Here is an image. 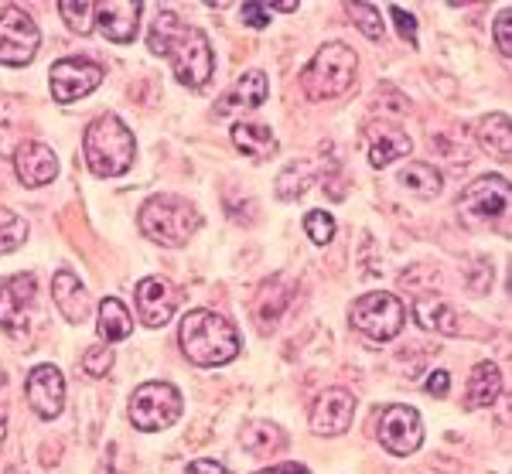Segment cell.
Segmentation results:
<instances>
[{"label": "cell", "instance_id": "cell-1", "mask_svg": "<svg viewBox=\"0 0 512 474\" xmlns=\"http://www.w3.org/2000/svg\"><path fill=\"white\" fill-rule=\"evenodd\" d=\"M147 48L154 55L168 58L178 82L188 89H202L212 79V69H216V55H212L209 38L198 28H192V24L181 21L175 11H161L154 18Z\"/></svg>", "mask_w": 512, "mask_h": 474}, {"label": "cell", "instance_id": "cell-2", "mask_svg": "<svg viewBox=\"0 0 512 474\" xmlns=\"http://www.w3.org/2000/svg\"><path fill=\"white\" fill-rule=\"evenodd\" d=\"M181 352L192 365L212 369V365H226L239 355V331L216 311H188L178 328Z\"/></svg>", "mask_w": 512, "mask_h": 474}, {"label": "cell", "instance_id": "cell-3", "mask_svg": "<svg viewBox=\"0 0 512 474\" xmlns=\"http://www.w3.org/2000/svg\"><path fill=\"white\" fill-rule=\"evenodd\" d=\"M82 154H86L89 174H96V178H120V174H127L130 164H134L137 140L120 116L103 113L86 127Z\"/></svg>", "mask_w": 512, "mask_h": 474}, {"label": "cell", "instance_id": "cell-4", "mask_svg": "<svg viewBox=\"0 0 512 474\" xmlns=\"http://www.w3.org/2000/svg\"><path fill=\"white\" fill-rule=\"evenodd\" d=\"M359 79V58L342 41L321 45L315 58L301 72V93L308 103H328V99L345 96Z\"/></svg>", "mask_w": 512, "mask_h": 474}, {"label": "cell", "instance_id": "cell-5", "mask_svg": "<svg viewBox=\"0 0 512 474\" xmlns=\"http://www.w3.org/2000/svg\"><path fill=\"white\" fill-rule=\"evenodd\" d=\"M137 226L158 246H185L202 229V212L181 195H154L140 205Z\"/></svg>", "mask_w": 512, "mask_h": 474}, {"label": "cell", "instance_id": "cell-6", "mask_svg": "<svg viewBox=\"0 0 512 474\" xmlns=\"http://www.w3.org/2000/svg\"><path fill=\"white\" fill-rule=\"evenodd\" d=\"M509 202H512V191H509V178L502 174H482L475 178L472 185L461 191L458 198V215L468 229H492L502 226L499 232L506 236L509 226Z\"/></svg>", "mask_w": 512, "mask_h": 474}, {"label": "cell", "instance_id": "cell-7", "mask_svg": "<svg viewBox=\"0 0 512 474\" xmlns=\"http://www.w3.org/2000/svg\"><path fill=\"white\" fill-rule=\"evenodd\" d=\"M349 324L359 331L362 338H366V342L386 345L403 331V324H407V311H403V304L396 294L373 290V294H362L359 301L352 304Z\"/></svg>", "mask_w": 512, "mask_h": 474}, {"label": "cell", "instance_id": "cell-8", "mask_svg": "<svg viewBox=\"0 0 512 474\" xmlns=\"http://www.w3.org/2000/svg\"><path fill=\"white\" fill-rule=\"evenodd\" d=\"M181 393L171 382H144L137 393L130 396V423L144 434L171 427L181 417Z\"/></svg>", "mask_w": 512, "mask_h": 474}, {"label": "cell", "instance_id": "cell-9", "mask_svg": "<svg viewBox=\"0 0 512 474\" xmlns=\"http://www.w3.org/2000/svg\"><path fill=\"white\" fill-rule=\"evenodd\" d=\"M38 48H41V31L31 21V14L21 11L18 4L0 7V65H11V69L31 65Z\"/></svg>", "mask_w": 512, "mask_h": 474}, {"label": "cell", "instance_id": "cell-10", "mask_svg": "<svg viewBox=\"0 0 512 474\" xmlns=\"http://www.w3.org/2000/svg\"><path fill=\"white\" fill-rule=\"evenodd\" d=\"M379 444L393 457H410L414 451H420V444H424V423H420V413L414 406H403V403L386 406L383 417H379Z\"/></svg>", "mask_w": 512, "mask_h": 474}, {"label": "cell", "instance_id": "cell-11", "mask_svg": "<svg viewBox=\"0 0 512 474\" xmlns=\"http://www.w3.org/2000/svg\"><path fill=\"white\" fill-rule=\"evenodd\" d=\"M99 82H103V65L89 62V58H62L48 72V86L59 103H76L93 93Z\"/></svg>", "mask_w": 512, "mask_h": 474}, {"label": "cell", "instance_id": "cell-12", "mask_svg": "<svg viewBox=\"0 0 512 474\" xmlns=\"http://www.w3.org/2000/svg\"><path fill=\"white\" fill-rule=\"evenodd\" d=\"M38 287L31 273H18V277L0 284V328L11 338L28 335V307L35 301Z\"/></svg>", "mask_w": 512, "mask_h": 474}, {"label": "cell", "instance_id": "cell-13", "mask_svg": "<svg viewBox=\"0 0 512 474\" xmlns=\"http://www.w3.org/2000/svg\"><path fill=\"white\" fill-rule=\"evenodd\" d=\"M134 297H137V314L147 328H164V324L175 318L181 301L178 287L168 277H144L137 284Z\"/></svg>", "mask_w": 512, "mask_h": 474}, {"label": "cell", "instance_id": "cell-14", "mask_svg": "<svg viewBox=\"0 0 512 474\" xmlns=\"http://www.w3.org/2000/svg\"><path fill=\"white\" fill-rule=\"evenodd\" d=\"M352 417H355V396L349 389L342 386L325 389V393H318L315 406H311V430L318 437H338L352 427Z\"/></svg>", "mask_w": 512, "mask_h": 474}, {"label": "cell", "instance_id": "cell-15", "mask_svg": "<svg viewBox=\"0 0 512 474\" xmlns=\"http://www.w3.org/2000/svg\"><path fill=\"white\" fill-rule=\"evenodd\" d=\"M24 389H28V406L41 420H55L65 410V376L55 365H35Z\"/></svg>", "mask_w": 512, "mask_h": 474}, {"label": "cell", "instance_id": "cell-16", "mask_svg": "<svg viewBox=\"0 0 512 474\" xmlns=\"http://www.w3.org/2000/svg\"><path fill=\"white\" fill-rule=\"evenodd\" d=\"M14 171H18L21 185L28 188H45L55 181V174H59V157L48 144H41V140H21L18 147H14Z\"/></svg>", "mask_w": 512, "mask_h": 474}, {"label": "cell", "instance_id": "cell-17", "mask_svg": "<svg viewBox=\"0 0 512 474\" xmlns=\"http://www.w3.org/2000/svg\"><path fill=\"white\" fill-rule=\"evenodd\" d=\"M140 0H110V4H96V28L103 38L117 41V45H130L140 28Z\"/></svg>", "mask_w": 512, "mask_h": 474}, {"label": "cell", "instance_id": "cell-18", "mask_svg": "<svg viewBox=\"0 0 512 474\" xmlns=\"http://www.w3.org/2000/svg\"><path fill=\"white\" fill-rule=\"evenodd\" d=\"M366 140H369V164H373V168H390L393 161H400L403 154H410L407 130L393 120L369 123Z\"/></svg>", "mask_w": 512, "mask_h": 474}, {"label": "cell", "instance_id": "cell-19", "mask_svg": "<svg viewBox=\"0 0 512 474\" xmlns=\"http://www.w3.org/2000/svg\"><path fill=\"white\" fill-rule=\"evenodd\" d=\"M270 93V82L263 76L260 69H250L246 76H239L233 82L229 93H222V99L216 103V116H239V113H250L256 106L267 103Z\"/></svg>", "mask_w": 512, "mask_h": 474}, {"label": "cell", "instance_id": "cell-20", "mask_svg": "<svg viewBox=\"0 0 512 474\" xmlns=\"http://www.w3.org/2000/svg\"><path fill=\"white\" fill-rule=\"evenodd\" d=\"M52 297H55V307L62 311V318L69 324H82L93 314L89 307V290L82 287V280L76 277L72 270H59L52 280Z\"/></svg>", "mask_w": 512, "mask_h": 474}, {"label": "cell", "instance_id": "cell-21", "mask_svg": "<svg viewBox=\"0 0 512 474\" xmlns=\"http://www.w3.org/2000/svg\"><path fill=\"white\" fill-rule=\"evenodd\" d=\"M233 144L239 154H246L250 161H267V157L277 154V137L267 123L256 120H239L233 127Z\"/></svg>", "mask_w": 512, "mask_h": 474}, {"label": "cell", "instance_id": "cell-22", "mask_svg": "<svg viewBox=\"0 0 512 474\" xmlns=\"http://www.w3.org/2000/svg\"><path fill=\"white\" fill-rule=\"evenodd\" d=\"M414 321L424 331H437V335H444V338L458 335V311H454L448 301H441L437 294L420 297L414 304Z\"/></svg>", "mask_w": 512, "mask_h": 474}, {"label": "cell", "instance_id": "cell-23", "mask_svg": "<svg viewBox=\"0 0 512 474\" xmlns=\"http://www.w3.org/2000/svg\"><path fill=\"white\" fill-rule=\"evenodd\" d=\"M239 440L253 457H274L280 451H287V434L270 420H250L239 430Z\"/></svg>", "mask_w": 512, "mask_h": 474}, {"label": "cell", "instance_id": "cell-24", "mask_svg": "<svg viewBox=\"0 0 512 474\" xmlns=\"http://www.w3.org/2000/svg\"><path fill=\"white\" fill-rule=\"evenodd\" d=\"M502 393V376L495 362H478L468 376V393H465V406L468 410H485L492 406Z\"/></svg>", "mask_w": 512, "mask_h": 474}, {"label": "cell", "instance_id": "cell-25", "mask_svg": "<svg viewBox=\"0 0 512 474\" xmlns=\"http://www.w3.org/2000/svg\"><path fill=\"white\" fill-rule=\"evenodd\" d=\"M96 331H99V338H103V345H117V342H123V338H130V331H134V318H130V311L123 307V301H117V297H106V301L99 304Z\"/></svg>", "mask_w": 512, "mask_h": 474}, {"label": "cell", "instance_id": "cell-26", "mask_svg": "<svg viewBox=\"0 0 512 474\" xmlns=\"http://www.w3.org/2000/svg\"><path fill=\"white\" fill-rule=\"evenodd\" d=\"M478 144L489 154H495L499 161H509L512 157V120L509 113H492L478 123Z\"/></svg>", "mask_w": 512, "mask_h": 474}, {"label": "cell", "instance_id": "cell-27", "mask_svg": "<svg viewBox=\"0 0 512 474\" xmlns=\"http://www.w3.org/2000/svg\"><path fill=\"white\" fill-rule=\"evenodd\" d=\"M400 185L407 188L410 195H417L420 202H431V198L441 195L444 178H441V171L431 168V164H424V161H410L407 168L400 171Z\"/></svg>", "mask_w": 512, "mask_h": 474}, {"label": "cell", "instance_id": "cell-28", "mask_svg": "<svg viewBox=\"0 0 512 474\" xmlns=\"http://www.w3.org/2000/svg\"><path fill=\"white\" fill-rule=\"evenodd\" d=\"M274 284L277 280H267V284L260 287V297H256V304H253V318L256 324H260V331H270L274 324L280 321V314H284V307H287V297H291V287H280L277 290V297H274Z\"/></svg>", "mask_w": 512, "mask_h": 474}, {"label": "cell", "instance_id": "cell-29", "mask_svg": "<svg viewBox=\"0 0 512 474\" xmlns=\"http://www.w3.org/2000/svg\"><path fill=\"white\" fill-rule=\"evenodd\" d=\"M59 14L72 35L86 38L96 28V4H89V0H59Z\"/></svg>", "mask_w": 512, "mask_h": 474}, {"label": "cell", "instance_id": "cell-30", "mask_svg": "<svg viewBox=\"0 0 512 474\" xmlns=\"http://www.w3.org/2000/svg\"><path fill=\"white\" fill-rule=\"evenodd\" d=\"M277 195L284 198V202H294V198H301L304 191L311 188V164H304V161H294V164H287L284 171H280V178H277Z\"/></svg>", "mask_w": 512, "mask_h": 474}, {"label": "cell", "instance_id": "cell-31", "mask_svg": "<svg viewBox=\"0 0 512 474\" xmlns=\"http://www.w3.org/2000/svg\"><path fill=\"white\" fill-rule=\"evenodd\" d=\"M24 239H28V222L0 205V253H14V249H21Z\"/></svg>", "mask_w": 512, "mask_h": 474}, {"label": "cell", "instance_id": "cell-32", "mask_svg": "<svg viewBox=\"0 0 512 474\" xmlns=\"http://www.w3.org/2000/svg\"><path fill=\"white\" fill-rule=\"evenodd\" d=\"M349 18L369 41H383V11L373 4H349Z\"/></svg>", "mask_w": 512, "mask_h": 474}, {"label": "cell", "instance_id": "cell-33", "mask_svg": "<svg viewBox=\"0 0 512 474\" xmlns=\"http://www.w3.org/2000/svg\"><path fill=\"white\" fill-rule=\"evenodd\" d=\"M304 232H308V239L315 246H328L335 239V219L328 212L315 209V212L304 215Z\"/></svg>", "mask_w": 512, "mask_h": 474}, {"label": "cell", "instance_id": "cell-34", "mask_svg": "<svg viewBox=\"0 0 512 474\" xmlns=\"http://www.w3.org/2000/svg\"><path fill=\"white\" fill-rule=\"evenodd\" d=\"M113 369V348L110 345H96L82 352V372L93 379H103Z\"/></svg>", "mask_w": 512, "mask_h": 474}, {"label": "cell", "instance_id": "cell-35", "mask_svg": "<svg viewBox=\"0 0 512 474\" xmlns=\"http://www.w3.org/2000/svg\"><path fill=\"white\" fill-rule=\"evenodd\" d=\"M465 277L472 280V294H489V284H492V263L475 256L472 263L465 266Z\"/></svg>", "mask_w": 512, "mask_h": 474}, {"label": "cell", "instance_id": "cell-36", "mask_svg": "<svg viewBox=\"0 0 512 474\" xmlns=\"http://www.w3.org/2000/svg\"><path fill=\"white\" fill-rule=\"evenodd\" d=\"M509 24H512V7H502L499 18H495V45H499L502 58H512V35H509Z\"/></svg>", "mask_w": 512, "mask_h": 474}, {"label": "cell", "instance_id": "cell-37", "mask_svg": "<svg viewBox=\"0 0 512 474\" xmlns=\"http://www.w3.org/2000/svg\"><path fill=\"white\" fill-rule=\"evenodd\" d=\"M390 18L396 21V28H400V38L410 41V45H417V18H414V14H410L407 7L393 4L390 7Z\"/></svg>", "mask_w": 512, "mask_h": 474}, {"label": "cell", "instance_id": "cell-38", "mask_svg": "<svg viewBox=\"0 0 512 474\" xmlns=\"http://www.w3.org/2000/svg\"><path fill=\"white\" fill-rule=\"evenodd\" d=\"M270 14H274V4H243V24L250 28H267Z\"/></svg>", "mask_w": 512, "mask_h": 474}, {"label": "cell", "instance_id": "cell-39", "mask_svg": "<svg viewBox=\"0 0 512 474\" xmlns=\"http://www.w3.org/2000/svg\"><path fill=\"white\" fill-rule=\"evenodd\" d=\"M448 386H451V376L444 369H437V372H431V376H427L424 393L434 396V399H444V396H448Z\"/></svg>", "mask_w": 512, "mask_h": 474}, {"label": "cell", "instance_id": "cell-40", "mask_svg": "<svg viewBox=\"0 0 512 474\" xmlns=\"http://www.w3.org/2000/svg\"><path fill=\"white\" fill-rule=\"evenodd\" d=\"M188 474H229V471L219 461H192L188 464Z\"/></svg>", "mask_w": 512, "mask_h": 474}, {"label": "cell", "instance_id": "cell-41", "mask_svg": "<svg viewBox=\"0 0 512 474\" xmlns=\"http://www.w3.org/2000/svg\"><path fill=\"white\" fill-rule=\"evenodd\" d=\"M277 474H311V471L304 468V464H284V468H280Z\"/></svg>", "mask_w": 512, "mask_h": 474}, {"label": "cell", "instance_id": "cell-42", "mask_svg": "<svg viewBox=\"0 0 512 474\" xmlns=\"http://www.w3.org/2000/svg\"><path fill=\"white\" fill-rule=\"evenodd\" d=\"M4 437H7V413L0 410V444H4Z\"/></svg>", "mask_w": 512, "mask_h": 474}]
</instances>
